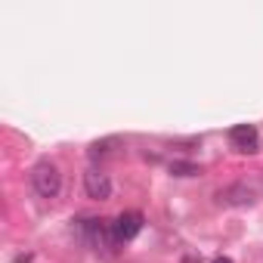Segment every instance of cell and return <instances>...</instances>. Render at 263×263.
Instances as JSON below:
<instances>
[{"mask_svg":"<svg viewBox=\"0 0 263 263\" xmlns=\"http://www.w3.org/2000/svg\"><path fill=\"white\" fill-rule=\"evenodd\" d=\"M71 223H74L71 232H74L87 248H93V251H102V248L118 245L108 220H99V217H81V220H71Z\"/></svg>","mask_w":263,"mask_h":263,"instance_id":"1","label":"cell"},{"mask_svg":"<svg viewBox=\"0 0 263 263\" xmlns=\"http://www.w3.org/2000/svg\"><path fill=\"white\" fill-rule=\"evenodd\" d=\"M31 186L41 198H56L62 189V174L53 161H37L31 167Z\"/></svg>","mask_w":263,"mask_h":263,"instance_id":"2","label":"cell"},{"mask_svg":"<svg viewBox=\"0 0 263 263\" xmlns=\"http://www.w3.org/2000/svg\"><path fill=\"white\" fill-rule=\"evenodd\" d=\"M111 232H115V241L118 245L121 241H134L143 232V214L140 211H124V214H118L115 223H111Z\"/></svg>","mask_w":263,"mask_h":263,"instance_id":"3","label":"cell"},{"mask_svg":"<svg viewBox=\"0 0 263 263\" xmlns=\"http://www.w3.org/2000/svg\"><path fill=\"white\" fill-rule=\"evenodd\" d=\"M84 189H87V198H93V201H108L111 198V180L99 167L84 174Z\"/></svg>","mask_w":263,"mask_h":263,"instance_id":"4","label":"cell"},{"mask_svg":"<svg viewBox=\"0 0 263 263\" xmlns=\"http://www.w3.org/2000/svg\"><path fill=\"white\" fill-rule=\"evenodd\" d=\"M229 143L238 149V152H257L260 149V134L254 124H235L229 130Z\"/></svg>","mask_w":263,"mask_h":263,"instance_id":"5","label":"cell"},{"mask_svg":"<svg viewBox=\"0 0 263 263\" xmlns=\"http://www.w3.org/2000/svg\"><path fill=\"white\" fill-rule=\"evenodd\" d=\"M217 201L226 208H241V204H254V189L248 183H232L226 189L217 192Z\"/></svg>","mask_w":263,"mask_h":263,"instance_id":"6","label":"cell"},{"mask_svg":"<svg viewBox=\"0 0 263 263\" xmlns=\"http://www.w3.org/2000/svg\"><path fill=\"white\" fill-rule=\"evenodd\" d=\"M115 146H118V140H99V143H93V146L87 149V155H90V161H102V158L111 155Z\"/></svg>","mask_w":263,"mask_h":263,"instance_id":"7","label":"cell"},{"mask_svg":"<svg viewBox=\"0 0 263 263\" xmlns=\"http://www.w3.org/2000/svg\"><path fill=\"white\" fill-rule=\"evenodd\" d=\"M171 174L174 177H198L201 167L195 161H171Z\"/></svg>","mask_w":263,"mask_h":263,"instance_id":"8","label":"cell"},{"mask_svg":"<svg viewBox=\"0 0 263 263\" xmlns=\"http://www.w3.org/2000/svg\"><path fill=\"white\" fill-rule=\"evenodd\" d=\"M28 260H31V254H19V257H16L13 263H28Z\"/></svg>","mask_w":263,"mask_h":263,"instance_id":"9","label":"cell"},{"mask_svg":"<svg viewBox=\"0 0 263 263\" xmlns=\"http://www.w3.org/2000/svg\"><path fill=\"white\" fill-rule=\"evenodd\" d=\"M214 263H232L229 257H214Z\"/></svg>","mask_w":263,"mask_h":263,"instance_id":"10","label":"cell"}]
</instances>
